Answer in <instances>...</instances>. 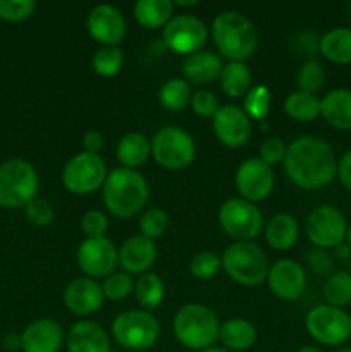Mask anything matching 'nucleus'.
<instances>
[{"mask_svg": "<svg viewBox=\"0 0 351 352\" xmlns=\"http://www.w3.org/2000/svg\"><path fill=\"white\" fill-rule=\"evenodd\" d=\"M282 164L289 181L305 191L326 188L337 170L332 148L317 136H299L291 141Z\"/></svg>", "mask_w": 351, "mask_h": 352, "instance_id": "obj_1", "label": "nucleus"}, {"mask_svg": "<svg viewBox=\"0 0 351 352\" xmlns=\"http://www.w3.org/2000/svg\"><path fill=\"white\" fill-rule=\"evenodd\" d=\"M210 33L219 55L229 62H244L258 48L257 28L237 10H224L217 14Z\"/></svg>", "mask_w": 351, "mask_h": 352, "instance_id": "obj_2", "label": "nucleus"}, {"mask_svg": "<svg viewBox=\"0 0 351 352\" xmlns=\"http://www.w3.org/2000/svg\"><path fill=\"white\" fill-rule=\"evenodd\" d=\"M102 199L114 217L131 219L138 215L148 201L147 179L133 168H114L102 186Z\"/></svg>", "mask_w": 351, "mask_h": 352, "instance_id": "obj_3", "label": "nucleus"}, {"mask_svg": "<svg viewBox=\"0 0 351 352\" xmlns=\"http://www.w3.org/2000/svg\"><path fill=\"white\" fill-rule=\"evenodd\" d=\"M220 323L215 313L198 302H189L179 308L172 322V332L178 342L191 351L213 347L219 339Z\"/></svg>", "mask_w": 351, "mask_h": 352, "instance_id": "obj_4", "label": "nucleus"}, {"mask_svg": "<svg viewBox=\"0 0 351 352\" xmlns=\"http://www.w3.org/2000/svg\"><path fill=\"white\" fill-rule=\"evenodd\" d=\"M220 263L227 277L246 287H255L267 280L270 268L264 250L248 241H236L227 246L220 256Z\"/></svg>", "mask_w": 351, "mask_h": 352, "instance_id": "obj_5", "label": "nucleus"}, {"mask_svg": "<svg viewBox=\"0 0 351 352\" xmlns=\"http://www.w3.org/2000/svg\"><path fill=\"white\" fill-rule=\"evenodd\" d=\"M38 192V174L23 158L0 164V206L9 210L26 208Z\"/></svg>", "mask_w": 351, "mask_h": 352, "instance_id": "obj_6", "label": "nucleus"}, {"mask_svg": "<svg viewBox=\"0 0 351 352\" xmlns=\"http://www.w3.org/2000/svg\"><path fill=\"white\" fill-rule=\"evenodd\" d=\"M112 336L120 347L127 351H147L157 344L160 325L150 311L127 309L112 322Z\"/></svg>", "mask_w": 351, "mask_h": 352, "instance_id": "obj_7", "label": "nucleus"}, {"mask_svg": "<svg viewBox=\"0 0 351 352\" xmlns=\"http://www.w3.org/2000/svg\"><path fill=\"white\" fill-rule=\"evenodd\" d=\"M151 157L162 168L167 170H184L193 164L196 155V144L191 134L181 127H162L151 138Z\"/></svg>", "mask_w": 351, "mask_h": 352, "instance_id": "obj_8", "label": "nucleus"}, {"mask_svg": "<svg viewBox=\"0 0 351 352\" xmlns=\"http://www.w3.org/2000/svg\"><path fill=\"white\" fill-rule=\"evenodd\" d=\"M308 336L327 347H337L351 337V315L329 305L315 306L305 318Z\"/></svg>", "mask_w": 351, "mask_h": 352, "instance_id": "obj_9", "label": "nucleus"}, {"mask_svg": "<svg viewBox=\"0 0 351 352\" xmlns=\"http://www.w3.org/2000/svg\"><path fill=\"white\" fill-rule=\"evenodd\" d=\"M107 175V165L100 155L81 151L62 168V184L72 195L86 196L102 188Z\"/></svg>", "mask_w": 351, "mask_h": 352, "instance_id": "obj_10", "label": "nucleus"}, {"mask_svg": "<svg viewBox=\"0 0 351 352\" xmlns=\"http://www.w3.org/2000/svg\"><path fill=\"white\" fill-rule=\"evenodd\" d=\"M219 223L233 239L251 243L264 229V217L255 203L243 198H231L219 208Z\"/></svg>", "mask_w": 351, "mask_h": 352, "instance_id": "obj_11", "label": "nucleus"}, {"mask_svg": "<svg viewBox=\"0 0 351 352\" xmlns=\"http://www.w3.org/2000/svg\"><path fill=\"white\" fill-rule=\"evenodd\" d=\"M305 229L313 246L319 250H334L346 241L348 222L339 208L320 205L308 213Z\"/></svg>", "mask_w": 351, "mask_h": 352, "instance_id": "obj_12", "label": "nucleus"}, {"mask_svg": "<svg viewBox=\"0 0 351 352\" xmlns=\"http://www.w3.org/2000/svg\"><path fill=\"white\" fill-rule=\"evenodd\" d=\"M209 38V28L200 17L178 14L164 28L162 40L169 50L181 55H193L203 48Z\"/></svg>", "mask_w": 351, "mask_h": 352, "instance_id": "obj_13", "label": "nucleus"}, {"mask_svg": "<svg viewBox=\"0 0 351 352\" xmlns=\"http://www.w3.org/2000/svg\"><path fill=\"white\" fill-rule=\"evenodd\" d=\"M78 267L86 277L105 278L117 267V248L107 237H86L76 253Z\"/></svg>", "mask_w": 351, "mask_h": 352, "instance_id": "obj_14", "label": "nucleus"}, {"mask_svg": "<svg viewBox=\"0 0 351 352\" xmlns=\"http://www.w3.org/2000/svg\"><path fill=\"white\" fill-rule=\"evenodd\" d=\"M236 189L243 199L250 203L264 201L274 189L275 175L270 165L260 158H248L236 170Z\"/></svg>", "mask_w": 351, "mask_h": 352, "instance_id": "obj_15", "label": "nucleus"}, {"mask_svg": "<svg viewBox=\"0 0 351 352\" xmlns=\"http://www.w3.org/2000/svg\"><path fill=\"white\" fill-rule=\"evenodd\" d=\"M86 30L102 47H117L126 36V19L117 7L100 3L89 10Z\"/></svg>", "mask_w": 351, "mask_h": 352, "instance_id": "obj_16", "label": "nucleus"}, {"mask_svg": "<svg viewBox=\"0 0 351 352\" xmlns=\"http://www.w3.org/2000/svg\"><path fill=\"white\" fill-rule=\"evenodd\" d=\"M212 129L217 140L227 148H240L251 136L250 117L237 105H224L212 117Z\"/></svg>", "mask_w": 351, "mask_h": 352, "instance_id": "obj_17", "label": "nucleus"}, {"mask_svg": "<svg viewBox=\"0 0 351 352\" xmlns=\"http://www.w3.org/2000/svg\"><path fill=\"white\" fill-rule=\"evenodd\" d=\"M267 284L272 294L282 301H296L306 289V274L295 260H279L268 268Z\"/></svg>", "mask_w": 351, "mask_h": 352, "instance_id": "obj_18", "label": "nucleus"}, {"mask_svg": "<svg viewBox=\"0 0 351 352\" xmlns=\"http://www.w3.org/2000/svg\"><path fill=\"white\" fill-rule=\"evenodd\" d=\"M105 296L102 285L89 277L74 278L64 291V305L71 313L88 316L102 308Z\"/></svg>", "mask_w": 351, "mask_h": 352, "instance_id": "obj_19", "label": "nucleus"}, {"mask_svg": "<svg viewBox=\"0 0 351 352\" xmlns=\"http://www.w3.org/2000/svg\"><path fill=\"white\" fill-rule=\"evenodd\" d=\"M157 246L155 241L141 236H131L117 250V263L129 275H143L155 263Z\"/></svg>", "mask_w": 351, "mask_h": 352, "instance_id": "obj_20", "label": "nucleus"}, {"mask_svg": "<svg viewBox=\"0 0 351 352\" xmlns=\"http://www.w3.org/2000/svg\"><path fill=\"white\" fill-rule=\"evenodd\" d=\"M62 344L64 330L52 318L34 320L21 333V351L24 352H58Z\"/></svg>", "mask_w": 351, "mask_h": 352, "instance_id": "obj_21", "label": "nucleus"}, {"mask_svg": "<svg viewBox=\"0 0 351 352\" xmlns=\"http://www.w3.org/2000/svg\"><path fill=\"white\" fill-rule=\"evenodd\" d=\"M69 352H110V339L105 330L95 322H76L65 336Z\"/></svg>", "mask_w": 351, "mask_h": 352, "instance_id": "obj_22", "label": "nucleus"}, {"mask_svg": "<svg viewBox=\"0 0 351 352\" xmlns=\"http://www.w3.org/2000/svg\"><path fill=\"white\" fill-rule=\"evenodd\" d=\"M224 64L222 58L209 50H200L188 55L182 62V76L193 85H210L220 78Z\"/></svg>", "mask_w": 351, "mask_h": 352, "instance_id": "obj_23", "label": "nucleus"}, {"mask_svg": "<svg viewBox=\"0 0 351 352\" xmlns=\"http://www.w3.org/2000/svg\"><path fill=\"white\" fill-rule=\"evenodd\" d=\"M320 116L334 129L351 131V89H330L320 100Z\"/></svg>", "mask_w": 351, "mask_h": 352, "instance_id": "obj_24", "label": "nucleus"}, {"mask_svg": "<svg viewBox=\"0 0 351 352\" xmlns=\"http://www.w3.org/2000/svg\"><path fill=\"white\" fill-rule=\"evenodd\" d=\"M298 220L289 213H277L265 226V241L275 251H288L298 243Z\"/></svg>", "mask_w": 351, "mask_h": 352, "instance_id": "obj_25", "label": "nucleus"}, {"mask_svg": "<svg viewBox=\"0 0 351 352\" xmlns=\"http://www.w3.org/2000/svg\"><path fill=\"white\" fill-rule=\"evenodd\" d=\"M151 155V143L143 133H127L120 138L116 148V158L124 168H133L136 170L138 167L145 164Z\"/></svg>", "mask_w": 351, "mask_h": 352, "instance_id": "obj_26", "label": "nucleus"}, {"mask_svg": "<svg viewBox=\"0 0 351 352\" xmlns=\"http://www.w3.org/2000/svg\"><path fill=\"white\" fill-rule=\"evenodd\" d=\"M257 329L251 322L244 318H231L220 325L219 340L226 349L231 351H248L257 342Z\"/></svg>", "mask_w": 351, "mask_h": 352, "instance_id": "obj_27", "label": "nucleus"}, {"mask_svg": "<svg viewBox=\"0 0 351 352\" xmlns=\"http://www.w3.org/2000/svg\"><path fill=\"white\" fill-rule=\"evenodd\" d=\"M319 52L332 64H351V28H334L319 43Z\"/></svg>", "mask_w": 351, "mask_h": 352, "instance_id": "obj_28", "label": "nucleus"}, {"mask_svg": "<svg viewBox=\"0 0 351 352\" xmlns=\"http://www.w3.org/2000/svg\"><path fill=\"white\" fill-rule=\"evenodd\" d=\"M134 19L147 30H158L174 17V3L171 0H140L134 3Z\"/></svg>", "mask_w": 351, "mask_h": 352, "instance_id": "obj_29", "label": "nucleus"}, {"mask_svg": "<svg viewBox=\"0 0 351 352\" xmlns=\"http://www.w3.org/2000/svg\"><path fill=\"white\" fill-rule=\"evenodd\" d=\"M220 89L231 98H241L251 89L253 76L244 62H227L220 72Z\"/></svg>", "mask_w": 351, "mask_h": 352, "instance_id": "obj_30", "label": "nucleus"}, {"mask_svg": "<svg viewBox=\"0 0 351 352\" xmlns=\"http://www.w3.org/2000/svg\"><path fill=\"white\" fill-rule=\"evenodd\" d=\"M133 292L134 296H136V301L140 302L141 308H143L145 311H151V309L158 308L160 302L164 301L165 285L158 275L147 272V274L140 275L138 280L134 282Z\"/></svg>", "mask_w": 351, "mask_h": 352, "instance_id": "obj_31", "label": "nucleus"}, {"mask_svg": "<svg viewBox=\"0 0 351 352\" xmlns=\"http://www.w3.org/2000/svg\"><path fill=\"white\" fill-rule=\"evenodd\" d=\"M191 86L184 78H172L158 91V102L169 112H181L191 103Z\"/></svg>", "mask_w": 351, "mask_h": 352, "instance_id": "obj_32", "label": "nucleus"}, {"mask_svg": "<svg viewBox=\"0 0 351 352\" xmlns=\"http://www.w3.org/2000/svg\"><path fill=\"white\" fill-rule=\"evenodd\" d=\"M284 110L288 117L298 122H310L320 117V100L317 95L305 91H295L286 98Z\"/></svg>", "mask_w": 351, "mask_h": 352, "instance_id": "obj_33", "label": "nucleus"}, {"mask_svg": "<svg viewBox=\"0 0 351 352\" xmlns=\"http://www.w3.org/2000/svg\"><path fill=\"white\" fill-rule=\"evenodd\" d=\"M323 298L327 305L341 308L351 305V274L350 272H336L330 274L323 285Z\"/></svg>", "mask_w": 351, "mask_h": 352, "instance_id": "obj_34", "label": "nucleus"}, {"mask_svg": "<svg viewBox=\"0 0 351 352\" xmlns=\"http://www.w3.org/2000/svg\"><path fill=\"white\" fill-rule=\"evenodd\" d=\"M270 102H272V93L268 86L257 85L251 86L250 91L244 95L243 110L250 119L255 120H265L267 119L268 112H270Z\"/></svg>", "mask_w": 351, "mask_h": 352, "instance_id": "obj_35", "label": "nucleus"}, {"mask_svg": "<svg viewBox=\"0 0 351 352\" xmlns=\"http://www.w3.org/2000/svg\"><path fill=\"white\" fill-rule=\"evenodd\" d=\"M123 50L119 47H102L93 55V71L102 78H114L123 69Z\"/></svg>", "mask_w": 351, "mask_h": 352, "instance_id": "obj_36", "label": "nucleus"}, {"mask_svg": "<svg viewBox=\"0 0 351 352\" xmlns=\"http://www.w3.org/2000/svg\"><path fill=\"white\" fill-rule=\"evenodd\" d=\"M296 81H298L299 91L317 95V93L323 88V85H326V71H323L320 62H317L315 58H308V60L299 67Z\"/></svg>", "mask_w": 351, "mask_h": 352, "instance_id": "obj_37", "label": "nucleus"}, {"mask_svg": "<svg viewBox=\"0 0 351 352\" xmlns=\"http://www.w3.org/2000/svg\"><path fill=\"white\" fill-rule=\"evenodd\" d=\"M102 291L109 301H120L134 291V280L126 272H112L103 278Z\"/></svg>", "mask_w": 351, "mask_h": 352, "instance_id": "obj_38", "label": "nucleus"}, {"mask_svg": "<svg viewBox=\"0 0 351 352\" xmlns=\"http://www.w3.org/2000/svg\"><path fill=\"white\" fill-rule=\"evenodd\" d=\"M220 268H222L220 256H217L212 251H200L189 261V272L193 274V277L200 278V280H209V278L215 277Z\"/></svg>", "mask_w": 351, "mask_h": 352, "instance_id": "obj_39", "label": "nucleus"}, {"mask_svg": "<svg viewBox=\"0 0 351 352\" xmlns=\"http://www.w3.org/2000/svg\"><path fill=\"white\" fill-rule=\"evenodd\" d=\"M169 217L162 208H148L140 219V230L141 236L155 241L157 237H162L167 230Z\"/></svg>", "mask_w": 351, "mask_h": 352, "instance_id": "obj_40", "label": "nucleus"}, {"mask_svg": "<svg viewBox=\"0 0 351 352\" xmlns=\"http://www.w3.org/2000/svg\"><path fill=\"white\" fill-rule=\"evenodd\" d=\"M36 3L33 0H0V19L7 23H21L31 17Z\"/></svg>", "mask_w": 351, "mask_h": 352, "instance_id": "obj_41", "label": "nucleus"}, {"mask_svg": "<svg viewBox=\"0 0 351 352\" xmlns=\"http://www.w3.org/2000/svg\"><path fill=\"white\" fill-rule=\"evenodd\" d=\"M24 212H26V219L30 220V223H33L36 227H47L54 222V206L47 199L34 198L24 208Z\"/></svg>", "mask_w": 351, "mask_h": 352, "instance_id": "obj_42", "label": "nucleus"}, {"mask_svg": "<svg viewBox=\"0 0 351 352\" xmlns=\"http://www.w3.org/2000/svg\"><path fill=\"white\" fill-rule=\"evenodd\" d=\"M107 229H109V220L105 213L100 210H89L81 219V230L86 237H105Z\"/></svg>", "mask_w": 351, "mask_h": 352, "instance_id": "obj_43", "label": "nucleus"}, {"mask_svg": "<svg viewBox=\"0 0 351 352\" xmlns=\"http://www.w3.org/2000/svg\"><path fill=\"white\" fill-rule=\"evenodd\" d=\"M189 105H191L193 112L200 117H213L220 109L217 95L209 89H200V91L193 93Z\"/></svg>", "mask_w": 351, "mask_h": 352, "instance_id": "obj_44", "label": "nucleus"}, {"mask_svg": "<svg viewBox=\"0 0 351 352\" xmlns=\"http://www.w3.org/2000/svg\"><path fill=\"white\" fill-rule=\"evenodd\" d=\"M286 151H288V144L277 136H270L260 144V160L265 162L267 165H277L284 162Z\"/></svg>", "mask_w": 351, "mask_h": 352, "instance_id": "obj_45", "label": "nucleus"}, {"mask_svg": "<svg viewBox=\"0 0 351 352\" xmlns=\"http://www.w3.org/2000/svg\"><path fill=\"white\" fill-rule=\"evenodd\" d=\"M306 261H308L310 268L319 275L329 274V272L332 270L334 265L332 256H330L326 250H319V248H313V250L306 254Z\"/></svg>", "mask_w": 351, "mask_h": 352, "instance_id": "obj_46", "label": "nucleus"}, {"mask_svg": "<svg viewBox=\"0 0 351 352\" xmlns=\"http://www.w3.org/2000/svg\"><path fill=\"white\" fill-rule=\"evenodd\" d=\"M337 179L343 184L344 189L351 192V150H348L346 153L341 157V160L337 162V170H336Z\"/></svg>", "mask_w": 351, "mask_h": 352, "instance_id": "obj_47", "label": "nucleus"}, {"mask_svg": "<svg viewBox=\"0 0 351 352\" xmlns=\"http://www.w3.org/2000/svg\"><path fill=\"white\" fill-rule=\"evenodd\" d=\"M83 148H85L86 153L98 155L100 150L103 148V134L98 131H88L83 136Z\"/></svg>", "mask_w": 351, "mask_h": 352, "instance_id": "obj_48", "label": "nucleus"}, {"mask_svg": "<svg viewBox=\"0 0 351 352\" xmlns=\"http://www.w3.org/2000/svg\"><path fill=\"white\" fill-rule=\"evenodd\" d=\"M2 347L9 352H16L21 349V336L17 333H9V336L3 337Z\"/></svg>", "mask_w": 351, "mask_h": 352, "instance_id": "obj_49", "label": "nucleus"}, {"mask_svg": "<svg viewBox=\"0 0 351 352\" xmlns=\"http://www.w3.org/2000/svg\"><path fill=\"white\" fill-rule=\"evenodd\" d=\"M334 254H336V258H339V260H348V258H351V248L348 246L346 243H343L337 248H334Z\"/></svg>", "mask_w": 351, "mask_h": 352, "instance_id": "obj_50", "label": "nucleus"}, {"mask_svg": "<svg viewBox=\"0 0 351 352\" xmlns=\"http://www.w3.org/2000/svg\"><path fill=\"white\" fill-rule=\"evenodd\" d=\"M174 7H196L198 6V0H189V2H182V0H176Z\"/></svg>", "mask_w": 351, "mask_h": 352, "instance_id": "obj_51", "label": "nucleus"}, {"mask_svg": "<svg viewBox=\"0 0 351 352\" xmlns=\"http://www.w3.org/2000/svg\"><path fill=\"white\" fill-rule=\"evenodd\" d=\"M298 352H323L320 347H315V346H305L301 347V349H298Z\"/></svg>", "mask_w": 351, "mask_h": 352, "instance_id": "obj_52", "label": "nucleus"}, {"mask_svg": "<svg viewBox=\"0 0 351 352\" xmlns=\"http://www.w3.org/2000/svg\"><path fill=\"white\" fill-rule=\"evenodd\" d=\"M344 243H346L348 246L351 248V223H350V226H348V230H346V241H344Z\"/></svg>", "mask_w": 351, "mask_h": 352, "instance_id": "obj_53", "label": "nucleus"}, {"mask_svg": "<svg viewBox=\"0 0 351 352\" xmlns=\"http://www.w3.org/2000/svg\"><path fill=\"white\" fill-rule=\"evenodd\" d=\"M200 352H227V349H222V347H209V349Z\"/></svg>", "mask_w": 351, "mask_h": 352, "instance_id": "obj_54", "label": "nucleus"}, {"mask_svg": "<svg viewBox=\"0 0 351 352\" xmlns=\"http://www.w3.org/2000/svg\"><path fill=\"white\" fill-rule=\"evenodd\" d=\"M336 352H351V347H341V349H337Z\"/></svg>", "mask_w": 351, "mask_h": 352, "instance_id": "obj_55", "label": "nucleus"}]
</instances>
